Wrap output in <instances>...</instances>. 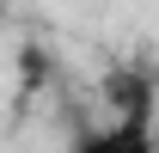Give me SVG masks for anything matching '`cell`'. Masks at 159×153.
Instances as JSON below:
<instances>
[{
  "label": "cell",
  "instance_id": "1",
  "mask_svg": "<svg viewBox=\"0 0 159 153\" xmlns=\"http://www.w3.org/2000/svg\"><path fill=\"white\" fill-rule=\"evenodd\" d=\"M74 153H159V147H153V135H147V116H116L110 129L80 135Z\"/></svg>",
  "mask_w": 159,
  "mask_h": 153
},
{
  "label": "cell",
  "instance_id": "2",
  "mask_svg": "<svg viewBox=\"0 0 159 153\" xmlns=\"http://www.w3.org/2000/svg\"><path fill=\"white\" fill-rule=\"evenodd\" d=\"M0 12H6V0H0Z\"/></svg>",
  "mask_w": 159,
  "mask_h": 153
}]
</instances>
